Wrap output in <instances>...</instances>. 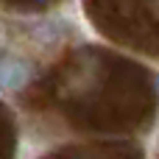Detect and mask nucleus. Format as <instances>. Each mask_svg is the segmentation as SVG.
<instances>
[{
    "label": "nucleus",
    "mask_w": 159,
    "mask_h": 159,
    "mask_svg": "<svg viewBox=\"0 0 159 159\" xmlns=\"http://www.w3.org/2000/svg\"><path fill=\"white\" fill-rule=\"evenodd\" d=\"M34 3H45V0H34Z\"/></svg>",
    "instance_id": "20e7f679"
},
{
    "label": "nucleus",
    "mask_w": 159,
    "mask_h": 159,
    "mask_svg": "<svg viewBox=\"0 0 159 159\" xmlns=\"http://www.w3.org/2000/svg\"><path fill=\"white\" fill-rule=\"evenodd\" d=\"M3 45H6V28L0 25V48H3Z\"/></svg>",
    "instance_id": "7ed1b4c3"
},
{
    "label": "nucleus",
    "mask_w": 159,
    "mask_h": 159,
    "mask_svg": "<svg viewBox=\"0 0 159 159\" xmlns=\"http://www.w3.org/2000/svg\"><path fill=\"white\" fill-rule=\"evenodd\" d=\"M64 34H67V22H64L61 17L39 20V22H34V28H31V39H36V42H39V45H45V48H50V45L61 42V39H64Z\"/></svg>",
    "instance_id": "f03ea898"
},
{
    "label": "nucleus",
    "mask_w": 159,
    "mask_h": 159,
    "mask_svg": "<svg viewBox=\"0 0 159 159\" xmlns=\"http://www.w3.org/2000/svg\"><path fill=\"white\" fill-rule=\"evenodd\" d=\"M34 70L20 56H0V89L3 92H20L31 81Z\"/></svg>",
    "instance_id": "f257e3e1"
}]
</instances>
